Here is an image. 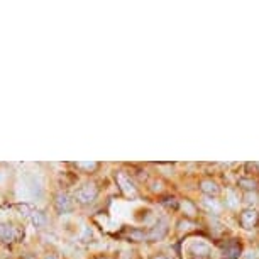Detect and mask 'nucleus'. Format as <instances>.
<instances>
[{
    "label": "nucleus",
    "instance_id": "obj_1",
    "mask_svg": "<svg viewBox=\"0 0 259 259\" xmlns=\"http://www.w3.org/2000/svg\"><path fill=\"white\" fill-rule=\"evenodd\" d=\"M99 195V187L95 183H85L75 190V200L81 205H89Z\"/></svg>",
    "mask_w": 259,
    "mask_h": 259
},
{
    "label": "nucleus",
    "instance_id": "obj_2",
    "mask_svg": "<svg viewBox=\"0 0 259 259\" xmlns=\"http://www.w3.org/2000/svg\"><path fill=\"white\" fill-rule=\"evenodd\" d=\"M187 256L188 259H212V247L203 241H193L187 249Z\"/></svg>",
    "mask_w": 259,
    "mask_h": 259
},
{
    "label": "nucleus",
    "instance_id": "obj_3",
    "mask_svg": "<svg viewBox=\"0 0 259 259\" xmlns=\"http://www.w3.org/2000/svg\"><path fill=\"white\" fill-rule=\"evenodd\" d=\"M239 224L247 229V231H251L259 224V212L256 208H244L241 213H239Z\"/></svg>",
    "mask_w": 259,
    "mask_h": 259
},
{
    "label": "nucleus",
    "instance_id": "obj_4",
    "mask_svg": "<svg viewBox=\"0 0 259 259\" xmlns=\"http://www.w3.org/2000/svg\"><path fill=\"white\" fill-rule=\"evenodd\" d=\"M219 247L222 249V254L226 259H237L241 256V251H242V246L241 242H237L236 239H231V241H226V242H221Z\"/></svg>",
    "mask_w": 259,
    "mask_h": 259
},
{
    "label": "nucleus",
    "instance_id": "obj_5",
    "mask_svg": "<svg viewBox=\"0 0 259 259\" xmlns=\"http://www.w3.org/2000/svg\"><path fill=\"white\" fill-rule=\"evenodd\" d=\"M55 207L60 213H68L75 207V202H73L68 193H58L55 197Z\"/></svg>",
    "mask_w": 259,
    "mask_h": 259
},
{
    "label": "nucleus",
    "instance_id": "obj_6",
    "mask_svg": "<svg viewBox=\"0 0 259 259\" xmlns=\"http://www.w3.org/2000/svg\"><path fill=\"white\" fill-rule=\"evenodd\" d=\"M21 236V231L12 226V224H0V241L4 242H14Z\"/></svg>",
    "mask_w": 259,
    "mask_h": 259
},
{
    "label": "nucleus",
    "instance_id": "obj_7",
    "mask_svg": "<svg viewBox=\"0 0 259 259\" xmlns=\"http://www.w3.org/2000/svg\"><path fill=\"white\" fill-rule=\"evenodd\" d=\"M119 185H120V190L124 192L127 197H136L138 195V190H136L134 183L131 182V178L127 175H119Z\"/></svg>",
    "mask_w": 259,
    "mask_h": 259
},
{
    "label": "nucleus",
    "instance_id": "obj_8",
    "mask_svg": "<svg viewBox=\"0 0 259 259\" xmlns=\"http://www.w3.org/2000/svg\"><path fill=\"white\" fill-rule=\"evenodd\" d=\"M200 190H202L203 193H207L208 197H217V195L221 193V187H219L213 180H202V182H200Z\"/></svg>",
    "mask_w": 259,
    "mask_h": 259
},
{
    "label": "nucleus",
    "instance_id": "obj_9",
    "mask_svg": "<svg viewBox=\"0 0 259 259\" xmlns=\"http://www.w3.org/2000/svg\"><path fill=\"white\" fill-rule=\"evenodd\" d=\"M239 187H241L242 190H249V192H252V190H257L259 183L252 178H241L239 180Z\"/></svg>",
    "mask_w": 259,
    "mask_h": 259
},
{
    "label": "nucleus",
    "instance_id": "obj_10",
    "mask_svg": "<svg viewBox=\"0 0 259 259\" xmlns=\"http://www.w3.org/2000/svg\"><path fill=\"white\" fill-rule=\"evenodd\" d=\"M99 163H95V161H87V163H76V168L83 169L85 173H94V171L99 169Z\"/></svg>",
    "mask_w": 259,
    "mask_h": 259
},
{
    "label": "nucleus",
    "instance_id": "obj_11",
    "mask_svg": "<svg viewBox=\"0 0 259 259\" xmlns=\"http://www.w3.org/2000/svg\"><path fill=\"white\" fill-rule=\"evenodd\" d=\"M31 221H32V224H34V226H36V227H41L42 224L46 222V217H45V215H42L41 212H34V215H32Z\"/></svg>",
    "mask_w": 259,
    "mask_h": 259
},
{
    "label": "nucleus",
    "instance_id": "obj_12",
    "mask_svg": "<svg viewBox=\"0 0 259 259\" xmlns=\"http://www.w3.org/2000/svg\"><path fill=\"white\" fill-rule=\"evenodd\" d=\"M156 259H168V257H164V256H158V257H156Z\"/></svg>",
    "mask_w": 259,
    "mask_h": 259
},
{
    "label": "nucleus",
    "instance_id": "obj_13",
    "mask_svg": "<svg viewBox=\"0 0 259 259\" xmlns=\"http://www.w3.org/2000/svg\"><path fill=\"white\" fill-rule=\"evenodd\" d=\"M46 259H50V256H48V257H46ZM51 259H56V257H53V256H51Z\"/></svg>",
    "mask_w": 259,
    "mask_h": 259
},
{
    "label": "nucleus",
    "instance_id": "obj_14",
    "mask_svg": "<svg viewBox=\"0 0 259 259\" xmlns=\"http://www.w3.org/2000/svg\"><path fill=\"white\" fill-rule=\"evenodd\" d=\"M99 259H105V257H99Z\"/></svg>",
    "mask_w": 259,
    "mask_h": 259
}]
</instances>
